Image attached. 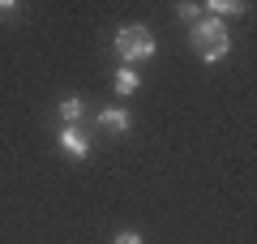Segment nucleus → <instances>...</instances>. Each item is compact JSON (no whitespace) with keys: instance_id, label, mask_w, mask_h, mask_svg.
<instances>
[{"instance_id":"f257e3e1","label":"nucleus","mask_w":257,"mask_h":244,"mask_svg":"<svg viewBox=\"0 0 257 244\" xmlns=\"http://www.w3.org/2000/svg\"><path fill=\"white\" fill-rule=\"evenodd\" d=\"M227 47H231V39H227V26H223V22H214V18L193 22V52L202 56V60H210V64L223 60Z\"/></svg>"},{"instance_id":"20e7f679","label":"nucleus","mask_w":257,"mask_h":244,"mask_svg":"<svg viewBox=\"0 0 257 244\" xmlns=\"http://www.w3.org/2000/svg\"><path fill=\"white\" fill-rule=\"evenodd\" d=\"M99 125L107 129V133H128L133 120H128V111H120V107H103L99 111Z\"/></svg>"},{"instance_id":"f03ea898","label":"nucleus","mask_w":257,"mask_h":244,"mask_svg":"<svg viewBox=\"0 0 257 244\" xmlns=\"http://www.w3.org/2000/svg\"><path fill=\"white\" fill-rule=\"evenodd\" d=\"M155 35H150L146 26H120L116 30V56L124 60V69L128 64H138V60H150L155 56Z\"/></svg>"},{"instance_id":"0eeeda50","label":"nucleus","mask_w":257,"mask_h":244,"mask_svg":"<svg viewBox=\"0 0 257 244\" xmlns=\"http://www.w3.org/2000/svg\"><path fill=\"white\" fill-rule=\"evenodd\" d=\"M133 90H138V73H133V69H120L116 73V94H133Z\"/></svg>"},{"instance_id":"39448f33","label":"nucleus","mask_w":257,"mask_h":244,"mask_svg":"<svg viewBox=\"0 0 257 244\" xmlns=\"http://www.w3.org/2000/svg\"><path fill=\"white\" fill-rule=\"evenodd\" d=\"M236 13H244V5H236V0H214L210 5V18L219 22V18H236Z\"/></svg>"},{"instance_id":"423d86ee","label":"nucleus","mask_w":257,"mask_h":244,"mask_svg":"<svg viewBox=\"0 0 257 244\" xmlns=\"http://www.w3.org/2000/svg\"><path fill=\"white\" fill-rule=\"evenodd\" d=\"M82 99H64L60 103V120H64V125H77V120H82Z\"/></svg>"},{"instance_id":"1a4fd4ad","label":"nucleus","mask_w":257,"mask_h":244,"mask_svg":"<svg viewBox=\"0 0 257 244\" xmlns=\"http://www.w3.org/2000/svg\"><path fill=\"white\" fill-rule=\"evenodd\" d=\"M116 244H142V235H138V231H120Z\"/></svg>"},{"instance_id":"7ed1b4c3","label":"nucleus","mask_w":257,"mask_h":244,"mask_svg":"<svg viewBox=\"0 0 257 244\" xmlns=\"http://www.w3.org/2000/svg\"><path fill=\"white\" fill-rule=\"evenodd\" d=\"M60 150L69 154V159H86V154H90V137H86L77 125H64L60 129Z\"/></svg>"},{"instance_id":"6e6552de","label":"nucleus","mask_w":257,"mask_h":244,"mask_svg":"<svg viewBox=\"0 0 257 244\" xmlns=\"http://www.w3.org/2000/svg\"><path fill=\"white\" fill-rule=\"evenodd\" d=\"M176 13H180L184 22H202V5H189V0H184V5H180Z\"/></svg>"}]
</instances>
